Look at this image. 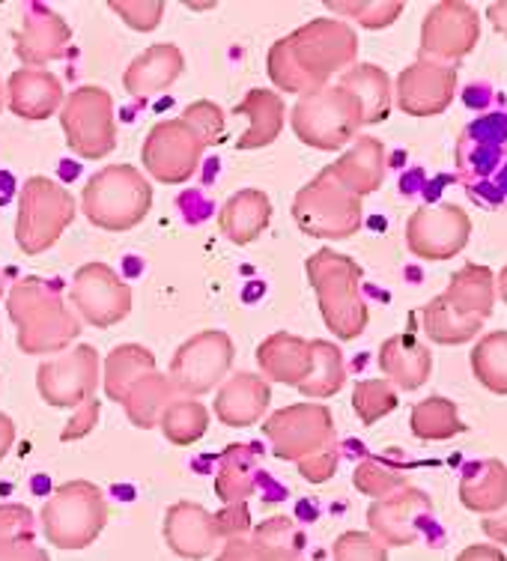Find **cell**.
Masks as SVG:
<instances>
[{
	"mask_svg": "<svg viewBox=\"0 0 507 561\" xmlns=\"http://www.w3.org/2000/svg\"><path fill=\"white\" fill-rule=\"evenodd\" d=\"M0 108H3V84H0Z\"/></svg>",
	"mask_w": 507,
	"mask_h": 561,
	"instance_id": "obj_46",
	"label": "cell"
},
{
	"mask_svg": "<svg viewBox=\"0 0 507 561\" xmlns=\"http://www.w3.org/2000/svg\"><path fill=\"white\" fill-rule=\"evenodd\" d=\"M341 379H344L341 353L332 344L311 341V370L302 379L299 391L308 394V398H329V394H335L341 389Z\"/></svg>",
	"mask_w": 507,
	"mask_h": 561,
	"instance_id": "obj_33",
	"label": "cell"
},
{
	"mask_svg": "<svg viewBox=\"0 0 507 561\" xmlns=\"http://www.w3.org/2000/svg\"><path fill=\"white\" fill-rule=\"evenodd\" d=\"M465 239H469V218L453 206L422 209L410 221V245L422 257H453L463 249Z\"/></svg>",
	"mask_w": 507,
	"mask_h": 561,
	"instance_id": "obj_17",
	"label": "cell"
},
{
	"mask_svg": "<svg viewBox=\"0 0 507 561\" xmlns=\"http://www.w3.org/2000/svg\"><path fill=\"white\" fill-rule=\"evenodd\" d=\"M168 538H171L173 550L185 552V556H200L212 543V517L204 507L180 502L168 514Z\"/></svg>",
	"mask_w": 507,
	"mask_h": 561,
	"instance_id": "obj_28",
	"label": "cell"
},
{
	"mask_svg": "<svg viewBox=\"0 0 507 561\" xmlns=\"http://www.w3.org/2000/svg\"><path fill=\"white\" fill-rule=\"evenodd\" d=\"M439 39H433L424 48L427 51H439V55H463L472 48L477 36L475 12L472 7H460V3H445V7H436L433 15L427 19V27L424 33H442Z\"/></svg>",
	"mask_w": 507,
	"mask_h": 561,
	"instance_id": "obj_26",
	"label": "cell"
},
{
	"mask_svg": "<svg viewBox=\"0 0 507 561\" xmlns=\"http://www.w3.org/2000/svg\"><path fill=\"white\" fill-rule=\"evenodd\" d=\"M12 443H15V424H12V419H7V415L0 412V460L7 457Z\"/></svg>",
	"mask_w": 507,
	"mask_h": 561,
	"instance_id": "obj_44",
	"label": "cell"
},
{
	"mask_svg": "<svg viewBox=\"0 0 507 561\" xmlns=\"http://www.w3.org/2000/svg\"><path fill=\"white\" fill-rule=\"evenodd\" d=\"M299 472H302L308 481H323V478H329L335 472V454L325 448V451L304 457V460H299Z\"/></svg>",
	"mask_w": 507,
	"mask_h": 561,
	"instance_id": "obj_41",
	"label": "cell"
},
{
	"mask_svg": "<svg viewBox=\"0 0 507 561\" xmlns=\"http://www.w3.org/2000/svg\"><path fill=\"white\" fill-rule=\"evenodd\" d=\"M475 370L484 386L496 391V394H507V335H489L481 341L475 350Z\"/></svg>",
	"mask_w": 507,
	"mask_h": 561,
	"instance_id": "obj_35",
	"label": "cell"
},
{
	"mask_svg": "<svg viewBox=\"0 0 507 561\" xmlns=\"http://www.w3.org/2000/svg\"><path fill=\"white\" fill-rule=\"evenodd\" d=\"M176 398H180V394L173 389V382L168 379V374L150 370V374H143L141 379L131 382V389L123 394L119 403H123V410H126V415H129V421L135 427L150 431V427H155V424L162 421L164 410H168Z\"/></svg>",
	"mask_w": 507,
	"mask_h": 561,
	"instance_id": "obj_25",
	"label": "cell"
},
{
	"mask_svg": "<svg viewBox=\"0 0 507 561\" xmlns=\"http://www.w3.org/2000/svg\"><path fill=\"white\" fill-rule=\"evenodd\" d=\"M60 105H64V84L45 69L22 66L7 81V108L22 119L55 117Z\"/></svg>",
	"mask_w": 507,
	"mask_h": 561,
	"instance_id": "obj_19",
	"label": "cell"
},
{
	"mask_svg": "<svg viewBox=\"0 0 507 561\" xmlns=\"http://www.w3.org/2000/svg\"><path fill=\"white\" fill-rule=\"evenodd\" d=\"M269 400V379L251 374V370H239L218 386L216 415L227 427H251L266 415Z\"/></svg>",
	"mask_w": 507,
	"mask_h": 561,
	"instance_id": "obj_18",
	"label": "cell"
},
{
	"mask_svg": "<svg viewBox=\"0 0 507 561\" xmlns=\"http://www.w3.org/2000/svg\"><path fill=\"white\" fill-rule=\"evenodd\" d=\"M183 123H188L197 131V138L204 140L206 147H216L224 140V111L218 108L216 102L197 99L183 111Z\"/></svg>",
	"mask_w": 507,
	"mask_h": 561,
	"instance_id": "obj_37",
	"label": "cell"
},
{
	"mask_svg": "<svg viewBox=\"0 0 507 561\" xmlns=\"http://www.w3.org/2000/svg\"><path fill=\"white\" fill-rule=\"evenodd\" d=\"M111 10L117 12L119 19L129 27H135V31L150 33L162 22L164 3H159V0H114Z\"/></svg>",
	"mask_w": 507,
	"mask_h": 561,
	"instance_id": "obj_38",
	"label": "cell"
},
{
	"mask_svg": "<svg viewBox=\"0 0 507 561\" xmlns=\"http://www.w3.org/2000/svg\"><path fill=\"white\" fill-rule=\"evenodd\" d=\"M155 370V356L141 344H119L117 350H111L108 365H105V391L111 400H123V394L131 389L135 379H141L143 374Z\"/></svg>",
	"mask_w": 507,
	"mask_h": 561,
	"instance_id": "obj_30",
	"label": "cell"
},
{
	"mask_svg": "<svg viewBox=\"0 0 507 561\" xmlns=\"http://www.w3.org/2000/svg\"><path fill=\"white\" fill-rule=\"evenodd\" d=\"M457 412L448 400H427L422 407H415L412 412V427L415 433H422V436H451V433L463 431V424L453 419Z\"/></svg>",
	"mask_w": 507,
	"mask_h": 561,
	"instance_id": "obj_36",
	"label": "cell"
},
{
	"mask_svg": "<svg viewBox=\"0 0 507 561\" xmlns=\"http://www.w3.org/2000/svg\"><path fill=\"white\" fill-rule=\"evenodd\" d=\"M0 561H48L45 559V552L31 550V547H0Z\"/></svg>",
	"mask_w": 507,
	"mask_h": 561,
	"instance_id": "obj_43",
	"label": "cell"
},
{
	"mask_svg": "<svg viewBox=\"0 0 507 561\" xmlns=\"http://www.w3.org/2000/svg\"><path fill=\"white\" fill-rule=\"evenodd\" d=\"M99 353L90 344H78L66 350L51 362H45L36 370V389L43 394L45 403L69 410L81 407L93 398L99 386Z\"/></svg>",
	"mask_w": 507,
	"mask_h": 561,
	"instance_id": "obj_15",
	"label": "cell"
},
{
	"mask_svg": "<svg viewBox=\"0 0 507 561\" xmlns=\"http://www.w3.org/2000/svg\"><path fill=\"white\" fill-rule=\"evenodd\" d=\"M457 176L472 201L489 209L507 206V108L475 117L457 138Z\"/></svg>",
	"mask_w": 507,
	"mask_h": 561,
	"instance_id": "obj_3",
	"label": "cell"
},
{
	"mask_svg": "<svg viewBox=\"0 0 507 561\" xmlns=\"http://www.w3.org/2000/svg\"><path fill=\"white\" fill-rule=\"evenodd\" d=\"M361 123V108L344 87L313 90L292 108V131L316 150H337Z\"/></svg>",
	"mask_w": 507,
	"mask_h": 561,
	"instance_id": "obj_8",
	"label": "cell"
},
{
	"mask_svg": "<svg viewBox=\"0 0 507 561\" xmlns=\"http://www.w3.org/2000/svg\"><path fill=\"white\" fill-rule=\"evenodd\" d=\"M260 463H263V457H260L257 445H230L221 457V469L216 478L218 496L224 502H239L249 496L257 481Z\"/></svg>",
	"mask_w": 507,
	"mask_h": 561,
	"instance_id": "obj_27",
	"label": "cell"
},
{
	"mask_svg": "<svg viewBox=\"0 0 507 561\" xmlns=\"http://www.w3.org/2000/svg\"><path fill=\"white\" fill-rule=\"evenodd\" d=\"M96 421H99V400L90 398L87 403H81L76 415L69 419V424H66L64 433H60V439H64V443L81 439L84 433H90L93 427H96Z\"/></svg>",
	"mask_w": 507,
	"mask_h": 561,
	"instance_id": "obj_40",
	"label": "cell"
},
{
	"mask_svg": "<svg viewBox=\"0 0 507 561\" xmlns=\"http://www.w3.org/2000/svg\"><path fill=\"white\" fill-rule=\"evenodd\" d=\"M233 114L249 117V129L237 140V150H263L275 144L284 129V102L272 90H251Z\"/></svg>",
	"mask_w": 507,
	"mask_h": 561,
	"instance_id": "obj_23",
	"label": "cell"
},
{
	"mask_svg": "<svg viewBox=\"0 0 507 561\" xmlns=\"http://www.w3.org/2000/svg\"><path fill=\"white\" fill-rule=\"evenodd\" d=\"M76 218V197L48 176H31L19 197L15 242L27 257H36L64 237Z\"/></svg>",
	"mask_w": 507,
	"mask_h": 561,
	"instance_id": "obj_5",
	"label": "cell"
},
{
	"mask_svg": "<svg viewBox=\"0 0 507 561\" xmlns=\"http://www.w3.org/2000/svg\"><path fill=\"white\" fill-rule=\"evenodd\" d=\"M257 365L263 377L272 382H284L299 389L302 379L311 370V341L290 335V332H278L269 335L257 346Z\"/></svg>",
	"mask_w": 507,
	"mask_h": 561,
	"instance_id": "obj_21",
	"label": "cell"
},
{
	"mask_svg": "<svg viewBox=\"0 0 507 561\" xmlns=\"http://www.w3.org/2000/svg\"><path fill=\"white\" fill-rule=\"evenodd\" d=\"M391 407H397V398L385 382H361L356 389V410L361 412V421L367 424L382 419Z\"/></svg>",
	"mask_w": 507,
	"mask_h": 561,
	"instance_id": "obj_39",
	"label": "cell"
},
{
	"mask_svg": "<svg viewBox=\"0 0 507 561\" xmlns=\"http://www.w3.org/2000/svg\"><path fill=\"white\" fill-rule=\"evenodd\" d=\"M382 147L377 140H358V147L353 152H346L344 159L329 168V173L335 176L344 188H353L358 195H365L370 188H377L382 180Z\"/></svg>",
	"mask_w": 507,
	"mask_h": 561,
	"instance_id": "obj_29",
	"label": "cell"
},
{
	"mask_svg": "<svg viewBox=\"0 0 507 561\" xmlns=\"http://www.w3.org/2000/svg\"><path fill=\"white\" fill-rule=\"evenodd\" d=\"M346 93H353V99L358 102V108H365L367 96H370V111H367V119L385 117L389 111V78L382 76L373 66H358L349 76H344V84H341Z\"/></svg>",
	"mask_w": 507,
	"mask_h": 561,
	"instance_id": "obj_34",
	"label": "cell"
},
{
	"mask_svg": "<svg viewBox=\"0 0 507 561\" xmlns=\"http://www.w3.org/2000/svg\"><path fill=\"white\" fill-rule=\"evenodd\" d=\"M382 367L403 386H418L430 374V356L424 346L412 344L406 337H391L382 346Z\"/></svg>",
	"mask_w": 507,
	"mask_h": 561,
	"instance_id": "obj_32",
	"label": "cell"
},
{
	"mask_svg": "<svg viewBox=\"0 0 507 561\" xmlns=\"http://www.w3.org/2000/svg\"><path fill=\"white\" fill-rule=\"evenodd\" d=\"M185 57L173 43L150 45L141 57H135L129 69L123 72V87L129 96L147 99L162 93L168 87L183 76Z\"/></svg>",
	"mask_w": 507,
	"mask_h": 561,
	"instance_id": "obj_20",
	"label": "cell"
},
{
	"mask_svg": "<svg viewBox=\"0 0 507 561\" xmlns=\"http://www.w3.org/2000/svg\"><path fill=\"white\" fill-rule=\"evenodd\" d=\"M66 144L78 159L99 162L117 147V123H114V99L102 87H78L60 108Z\"/></svg>",
	"mask_w": 507,
	"mask_h": 561,
	"instance_id": "obj_7",
	"label": "cell"
},
{
	"mask_svg": "<svg viewBox=\"0 0 507 561\" xmlns=\"http://www.w3.org/2000/svg\"><path fill=\"white\" fill-rule=\"evenodd\" d=\"M453 93V72L433 64L412 66L400 78V105L410 114H436L448 108Z\"/></svg>",
	"mask_w": 507,
	"mask_h": 561,
	"instance_id": "obj_22",
	"label": "cell"
},
{
	"mask_svg": "<svg viewBox=\"0 0 507 561\" xmlns=\"http://www.w3.org/2000/svg\"><path fill=\"white\" fill-rule=\"evenodd\" d=\"M356 55V36L337 22H311L269 48V78L287 93L323 90L329 76Z\"/></svg>",
	"mask_w": 507,
	"mask_h": 561,
	"instance_id": "obj_1",
	"label": "cell"
},
{
	"mask_svg": "<svg viewBox=\"0 0 507 561\" xmlns=\"http://www.w3.org/2000/svg\"><path fill=\"white\" fill-rule=\"evenodd\" d=\"M272 201L260 188H242L221 209V233L237 245H249L269 227Z\"/></svg>",
	"mask_w": 507,
	"mask_h": 561,
	"instance_id": "obj_24",
	"label": "cell"
},
{
	"mask_svg": "<svg viewBox=\"0 0 507 561\" xmlns=\"http://www.w3.org/2000/svg\"><path fill=\"white\" fill-rule=\"evenodd\" d=\"M159 427L168 436V443L173 445H192L197 443L200 436L209 427V412L200 400L195 398H176L164 410L162 421H159Z\"/></svg>",
	"mask_w": 507,
	"mask_h": 561,
	"instance_id": "obj_31",
	"label": "cell"
},
{
	"mask_svg": "<svg viewBox=\"0 0 507 561\" xmlns=\"http://www.w3.org/2000/svg\"><path fill=\"white\" fill-rule=\"evenodd\" d=\"M105 517L108 511L102 490L90 481H69L45 505L43 523L51 543L76 550L96 538L99 529L105 526Z\"/></svg>",
	"mask_w": 507,
	"mask_h": 561,
	"instance_id": "obj_10",
	"label": "cell"
},
{
	"mask_svg": "<svg viewBox=\"0 0 507 561\" xmlns=\"http://www.w3.org/2000/svg\"><path fill=\"white\" fill-rule=\"evenodd\" d=\"M7 311L19 329V350L27 356L64 353L81 335L78 313L66 305L60 284L45 278H22L7 293Z\"/></svg>",
	"mask_w": 507,
	"mask_h": 561,
	"instance_id": "obj_2",
	"label": "cell"
},
{
	"mask_svg": "<svg viewBox=\"0 0 507 561\" xmlns=\"http://www.w3.org/2000/svg\"><path fill=\"white\" fill-rule=\"evenodd\" d=\"M292 218L308 237L341 239L358 227V201L325 171L296 195Z\"/></svg>",
	"mask_w": 507,
	"mask_h": 561,
	"instance_id": "obj_11",
	"label": "cell"
},
{
	"mask_svg": "<svg viewBox=\"0 0 507 561\" xmlns=\"http://www.w3.org/2000/svg\"><path fill=\"white\" fill-rule=\"evenodd\" d=\"M69 302L81 323L108 329L129 317L135 296L108 263H84L72 278Z\"/></svg>",
	"mask_w": 507,
	"mask_h": 561,
	"instance_id": "obj_13",
	"label": "cell"
},
{
	"mask_svg": "<svg viewBox=\"0 0 507 561\" xmlns=\"http://www.w3.org/2000/svg\"><path fill=\"white\" fill-rule=\"evenodd\" d=\"M237 346L233 337L224 332H200V335L188 337L171 358V370L168 379L180 398H200L206 391L218 389L233 367Z\"/></svg>",
	"mask_w": 507,
	"mask_h": 561,
	"instance_id": "obj_9",
	"label": "cell"
},
{
	"mask_svg": "<svg viewBox=\"0 0 507 561\" xmlns=\"http://www.w3.org/2000/svg\"><path fill=\"white\" fill-rule=\"evenodd\" d=\"M263 433L272 443V451L281 460L299 463L311 454H320L329 448L335 427H332V415L323 407L302 403V407H287V410L272 412L269 419L263 421Z\"/></svg>",
	"mask_w": 507,
	"mask_h": 561,
	"instance_id": "obj_14",
	"label": "cell"
},
{
	"mask_svg": "<svg viewBox=\"0 0 507 561\" xmlns=\"http://www.w3.org/2000/svg\"><path fill=\"white\" fill-rule=\"evenodd\" d=\"M206 144L197 138V131L183 119H164L155 123L143 140V168L164 185H180L192 180L200 168Z\"/></svg>",
	"mask_w": 507,
	"mask_h": 561,
	"instance_id": "obj_12",
	"label": "cell"
},
{
	"mask_svg": "<svg viewBox=\"0 0 507 561\" xmlns=\"http://www.w3.org/2000/svg\"><path fill=\"white\" fill-rule=\"evenodd\" d=\"M308 278L320 296V311L337 337H356L365 329V305L358 302V266L335 251L308 260Z\"/></svg>",
	"mask_w": 507,
	"mask_h": 561,
	"instance_id": "obj_6",
	"label": "cell"
},
{
	"mask_svg": "<svg viewBox=\"0 0 507 561\" xmlns=\"http://www.w3.org/2000/svg\"><path fill=\"white\" fill-rule=\"evenodd\" d=\"M72 31L69 24L43 3H33L24 12L22 31L15 33V55L24 66L43 69L51 60H60L69 48Z\"/></svg>",
	"mask_w": 507,
	"mask_h": 561,
	"instance_id": "obj_16",
	"label": "cell"
},
{
	"mask_svg": "<svg viewBox=\"0 0 507 561\" xmlns=\"http://www.w3.org/2000/svg\"><path fill=\"white\" fill-rule=\"evenodd\" d=\"M31 511L24 505H3L0 507V538H10V531L24 529L31 531Z\"/></svg>",
	"mask_w": 507,
	"mask_h": 561,
	"instance_id": "obj_42",
	"label": "cell"
},
{
	"mask_svg": "<svg viewBox=\"0 0 507 561\" xmlns=\"http://www.w3.org/2000/svg\"><path fill=\"white\" fill-rule=\"evenodd\" d=\"M152 206V185L131 164H108L96 171L84 185L81 209L90 225L111 233L138 227Z\"/></svg>",
	"mask_w": 507,
	"mask_h": 561,
	"instance_id": "obj_4",
	"label": "cell"
},
{
	"mask_svg": "<svg viewBox=\"0 0 507 561\" xmlns=\"http://www.w3.org/2000/svg\"><path fill=\"white\" fill-rule=\"evenodd\" d=\"M7 296V290H3V272H0V299Z\"/></svg>",
	"mask_w": 507,
	"mask_h": 561,
	"instance_id": "obj_45",
	"label": "cell"
}]
</instances>
